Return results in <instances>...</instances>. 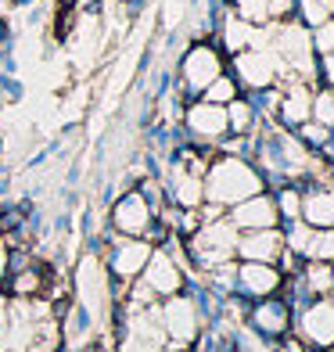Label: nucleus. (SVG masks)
<instances>
[{
  "label": "nucleus",
  "instance_id": "obj_1",
  "mask_svg": "<svg viewBox=\"0 0 334 352\" xmlns=\"http://www.w3.org/2000/svg\"><path fill=\"white\" fill-rule=\"evenodd\" d=\"M201 187H205V195L212 198V205H237V201H245L252 195H259L263 180L248 162L230 155V158H219V162L209 169Z\"/></svg>",
  "mask_w": 334,
  "mask_h": 352
},
{
  "label": "nucleus",
  "instance_id": "obj_2",
  "mask_svg": "<svg viewBox=\"0 0 334 352\" xmlns=\"http://www.w3.org/2000/svg\"><path fill=\"white\" fill-rule=\"evenodd\" d=\"M194 255L201 263H209V266H219V263H227L230 255L237 252V230H234V223H209L198 237H194Z\"/></svg>",
  "mask_w": 334,
  "mask_h": 352
},
{
  "label": "nucleus",
  "instance_id": "obj_3",
  "mask_svg": "<svg viewBox=\"0 0 334 352\" xmlns=\"http://www.w3.org/2000/svg\"><path fill=\"white\" fill-rule=\"evenodd\" d=\"M274 54L284 58L288 65L302 69V72H313V36L306 33L302 25H280L277 36H274Z\"/></svg>",
  "mask_w": 334,
  "mask_h": 352
},
{
  "label": "nucleus",
  "instance_id": "obj_4",
  "mask_svg": "<svg viewBox=\"0 0 334 352\" xmlns=\"http://www.w3.org/2000/svg\"><path fill=\"white\" fill-rule=\"evenodd\" d=\"M277 69H280V58L274 51H266V47H256V51H252V47H248V51H237V76H241V83L256 87V90L274 83Z\"/></svg>",
  "mask_w": 334,
  "mask_h": 352
},
{
  "label": "nucleus",
  "instance_id": "obj_5",
  "mask_svg": "<svg viewBox=\"0 0 334 352\" xmlns=\"http://www.w3.org/2000/svg\"><path fill=\"white\" fill-rule=\"evenodd\" d=\"M277 219H280V209L266 195H252L245 201H237V209L230 212V223L245 230H269V227H277Z\"/></svg>",
  "mask_w": 334,
  "mask_h": 352
},
{
  "label": "nucleus",
  "instance_id": "obj_6",
  "mask_svg": "<svg viewBox=\"0 0 334 352\" xmlns=\"http://www.w3.org/2000/svg\"><path fill=\"white\" fill-rule=\"evenodd\" d=\"M216 76H223V58L212 51V47L198 43L194 51L183 58V83L190 90H205Z\"/></svg>",
  "mask_w": 334,
  "mask_h": 352
},
{
  "label": "nucleus",
  "instance_id": "obj_7",
  "mask_svg": "<svg viewBox=\"0 0 334 352\" xmlns=\"http://www.w3.org/2000/svg\"><path fill=\"white\" fill-rule=\"evenodd\" d=\"M187 130L201 137V140H219L223 133L230 130L227 126V108L223 104H209V101H198L194 108L187 111Z\"/></svg>",
  "mask_w": 334,
  "mask_h": 352
},
{
  "label": "nucleus",
  "instance_id": "obj_8",
  "mask_svg": "<svg viewBox=\"0 0 334 352\" xmlns=\"http://www.w3.org/2000/svg\"><path fill=\"white\" fill-rule=\"evenodd\" d=\"M111 219H115V227H119L122 234H144L148 223H151V209H148L144 195H126V198L115 205Z\"/></svg>",
  "mask_w": 334,
  "mask_h": 352
},
{
  "label": "nucleus",
  "instance_id": "obj_9",
  "mask_svg": "<svg viewBox=\"0 0 334 352\" xmlns=\"http://www.w3.org/2000/svg\"><path fill=\"white\" fill-rule=\"evenodd\" d=\"M280 245H284L280 234L269 227V230H252L248 237H241V241H237V252H241L248 263H269V259H277Z\"/></svg>",
  "mask_w": 334,
  "mask_h": 352
},
{
  "label": "nucleus",
  "instance_id": "obj_10",
  "mask_svg": "<svg viewBox=\"0 0 334 352\" xmlns=\"http://www.w3.org/2000/svg\"><path fill=\"white\" fill-rule=\"evenodd\" d=\"M166 327L169 334L177 342H190L194 338V331H198V316H194V302L190 298H172L169 306H166Z\"/></svg>",
  "mask_w": 334,
  "mask_h": 352
},
{
  "label": "nucleus",
  "instance_id": "obj_11",
  "mask_svg": "<svg viewBox=\"0 0 334 352\" xmlns=\"http://www.w3.org/2000/svg\"><path fill=\"white\" fill-rule=\"evenodd\" d=\"M144 266H148V270H144L148 292H155V295H172V292H180V270L172 266L169 255H151Z\"/></svg>",
  "mask_w": 334,
  "mask_h": 352
},
{
  "label": "nucleus",
  "instance_id": "obj_12",
  "mask_svg": "<svg viewBox=\"0 0 334 352\" xmlns=\"http://www.w3.org/2000/svg\"><path fill=\"white\" fill-rule=\"evenodd\" d=\"M79 292H83V302H87L90 313H101L104 309L108 287H104V274H101L98 259H87L83 266H79Z\"/></svg>",
  "mask_w": 334,
  "mask_h": 352
},
{
  "label": "nucleus",
  "instance_id": "obj_13",
  "mask_svg": "<svg viewBox=\"0 0 334 352\" xmlns=\"http://www.w3.org/2000/svg\"><path fill=\"white\" fill-rule=\"evenodd\" d=\"M263 36L252 22L245 19H234V14H227V22H223V43H227V51H248V47H263Z\"/></svg>",
  "mask_w": 334,
  "mask_h": 352
},
{
  "label": "nucleus",
  "instance_id": "obj_14",
  "mask_svg": "<svg viewBox=\"0 0 334 352\" xmlns=\"http://www.w3.org/2000/svg\"><path fill=\"white\" fill-rule=\"evenodd\" d=\"M187 162H190V169H180V166H177V180H172V187H177L180 205L194 209V205L205 198V187H201V162H198V158H187Z\"/></svg>",
  "mask_w": 334,
  "mask_h": 352
},
{
  "label": "nucleus",
  "instance_id": "obj_15",
  "mask_svg": "<svg viewBox=\"0 0 334 352\" xmlns=\"http://www.w3.org/2000/svg\"><path fill=\"white\" fill-rule=\"evenodd\" d=\"M302 327H306V334L316 345H331L334 342V306H331V302L313 306L306 313V320H302Z\"/></svg>",
  "mask_w": 334,
  "mask_h": 352
},
{
  "label": "nucleus",
  "instance_id": "obj_16",
  "mask_svg": "<svg viewBox=\"0 0 334 352\" xmlns=\"http://www.w3.org/2000/svg\"><path fill=\"white\" fill-rule=\"evenodd\" d=\"M151 259V245L148 241H122L115 252V274L119 277H133L144 270V263Z\"/></svg>",
  "mask_w": 334,
  "mask_h": 352
},
{
  "label": "nucleus",
  "instance_id": "obj_17",
  "mask_svg": "<svg viewBox=\"0 0 334 352\" xmlns=\"http://www.w3.org/2000/svg\"><path fill=\"white\" fill-rule=\"evenodd\" d=\"M298 216H306L309 227H334V195L331 190H316V195H309L306 201H302V212Z\"/></svg>",
  "mask_w": 334,
  "mask_h": 352
},
{
  "label": "nucleus",
  "instance_id": "obj_18",
  "mask_svg": "<svg viewBox=\"0 0 334 352\" xmlns=\"http://www.w3.org/2000/svg\"><path fill=\"white\" fill-rule=\"evenodd\" d=\"M241 284L252 295H269L280 284V277L269 263H248V266H241Z\"/></svg>",
  "mask_w": 334,
  "mask_h": 352
},
{
  "label": "nucleus",
  "instance_id": "obj_19",
  "mask_svg": "<svg viewBox=\"0 0 334 352\" xmlns=\"http://www.w3.org/2000/svg\"><path fill=\"white\" fill-rule=\"evenodd\" d=\"M280 116H284V122H291V126L309 122V116H313V94L302 90V87L288 90V94H284V101H280Z\"/></svg>",
  "mask_w": 334,
  "mask_h": 352
},
{
  "label": "nucleus",
  "instance_id": "obj_20",
  "mask_svg": "<svg viewBox=\"0 0 334 352\" xmlns=\"http://www.w3.org/2000/svg\"><path fill=\"white\" fill-rule=\"evenodd\" d=\"M158 345H162V334L151 327L148 316H140L130 324V338H126L122 352H158Z\"/></svg>",
  "mask_w": 334,
  "mask_h": 352
},
{
  "label": "nucleus",
  "instance_id": "obj_21",
  "mask_svg": "<svg viewBox=\"0 0 334 352\" xmlns=\"http://www.w3.org/2000/svg\"><path fill=\"white\" fill-rule=\"evenodd\" d=\"M227 126L234 133H248L252 126H256V108H252L245 98H234V101H227Z\"/></svg>",
  "mask_w": 334,
  "mask_h": 352
},
{
  "label": "nucleus",
  "instance_id": "obj_22",
  "mask_svg": "<svg viewBox=\"0 0 334 352\" xmlns=\"http://www.w3.org/2000/svg\"><path fill=\"white\" fill-rule=\"evenodd\" d=\"M256 324L266 334H280L284 327H288V309H284L280 302H266V306L256 309Z\"/></svg>",
  "mask_w": 334,
  "mask_h": 352
},
{
  "label": "nucleus",
  "instance_id": "obj_23",
  "mask_svg": "<svg viewBox=\"0 0 334 352\" xmlns=\"http://www.w3.org/2000/svg\"><path fill=\"white\" fill-rule=\"evenodd\" d=\"M234 98H237V83L227 79V76H216L212 83L205 87V101H209V104H227Z\"/></svg>",
  "mask_w": 334,
  "mask_h": 352
},
{
  "label": "nucleus",
  "instance_id": "obj_24",
  "mask_svg": "<svg viewBox=\"0 0 334 352\" xmlns=\"http://www.w3.org/2000/svg\"><path fill=\"white\" fill-rule=\"evenodd\" d=\"M234 8H237V19H245L252 25L269 19V0H234Z\"/></svg>",
  "mask_w": 334,
  "mask_h": 352
},
{
  "label": "nucleus",
  "instance_id": "obj_25",
  "mask_svg": "<svg viewBox=\"0 0 334 352\" xmlns=\"http://www.w3.org/2000/svg\"><path fill=\"white\" fill-rule=\"evenodd\" d=\"M313 259H334V227H324L309 237V248H306Z\"/></svg>",
  "mask_w": 334,
  "mask_h": 352
},
{
  "label": "nucleus",
  "instance_id": "obj_26",
  "mask_svg": "<svg viewBox=\"0 0 334 352\" xmlns=\"http://www.w3.org/2000/svg\"><path fill=\"white\" fill-rule=\"evenodd\" d=\"M313 116H316V122L334 126V90H320V94H313Z\"/></svg>",
  "mask_w": 334,
  "mask_h": 352
},
{
  "label": "nucleus",
  "instance_id": "obj_27",
  "mask_svg": "<svg viewBox=\"0 0 334 352\" xmlns=\"http://www.w3.org/2000/svg\"><path fill=\"white\" fill-rule=\"evenodd\" d=\"M313 51H320V54H334V25H331V22L316 25V36H313Z\"/></svg>",
  "mask_w": 334,
  "mask_h": 352
},
{
  "label": "nucleus",
  "instance_id": "obj_28",
  "mask_svg": "<svg viewBox=\"0 0 334 352\" xmlns=\"http://www.w3.org/2000/svg\"><path fill=\"white\" fill-rule=\"evenodd\" d=\"M298 133H302V140H309V144H327L331 126H324V122H302Z\"/></svg>",
  "mask_w": 334,
  "mask_h": 352
},
{
  "label": "nucleus",
  "instance_id": "obj_29",
  "mask_svg": "<svg viewBox=\"0 0 334 352\" xmlns=\"http://www.w3.org/2000/svg\"><path fill=\"white\" fill-rule=\"evenodd\" d=\"M309 280H313V287H316V292H327V287H331V280H334V274H331L327 266H313V270H309Z\"/></svg>",
  "mask_w": 334,
  "mask_h": 352
},
{
  "label": "nucleus",
  "instance_id": "obj_30",
  "mask_svg": "<svg viewBox=\"0 0 334 352\" xmlns=\"http://www.w3.org/2000/svg\"><path fill=\"white\" fill-rule=\"evenodd\" d=\"M280 212L284 216H298L302 212V198L295 195V190H284V195H280Z\"/></svg>",
  "mask_w": 334,
  "mask_h": 352
},
{
  "label": "nucleus",
  "instance_id": "obj_31",
  "mask_svg": "<svg viewBox=\"0 0 334 352\" xmlns=\"http://www.w3.org/2000/svg\"><path fill=\"white\" fill-rule=\"evenodd\" d=\"M309 237H313V230L298 227V230L291 234V248H295V252H306V248H309Z\"/></svg>",
  "mask_w": 334,
  "mask_h": 352
},
{
  "label": "nucleus",
  "instance_id": "obj_32",
  "mask_svg": "<svg viewBox=\"0 0 334 352\" xmlns=\"http://www.w3.org/2000/svg\"><path fill=\"white\" fill-rule=\"evenodd\" d=\"M288 11H291V0H269V19H280Z\"/></svg>",
  "mask_w": 334,
  "mask_h": 352
},
{
  "label": "nucleus",
  "instance_id": "obj_33",
  "mask_svg": "<svg viewBox=\"0 0 334 352\" xmlns=\"http://www.w3.org/2000/svg\"><path fill=\"white\" fill-rule=\"evenodd\" d=\"M33 287H36V277H33V274H25V277H19L14 292H22V295H25V292H33Z\"/></svg>",
  "mask_w": 334,
  "mask_h": 352
},
{
  "label": "nucleus",
  "instance_id": "obj_34",
  "mask_svg": "<svg viewBox=\"0 0 334 352\" xmlns=\"http://www.w3.org/2000/svg\"><path fill=\"white\" fill-rule=\"evenodd\" d=\"M0 338H8V302L0 298Z\"/></svg>",
  "mask_w": 334,
  "mask_h": 352
},
{
  "label": "nucleus",
  "instance_id": "obj_35",
  "mask_svg": "<svg viewBox=\"0 0 334 352\" xmlns=\"http://www.w3.org/2000/svg\"><path fill=\"white\" fill-rule=\"evenodd\" d=\"M0 274H4V255H0Z\"/></svg>",
  "mask_w": 334,
  "mask_h": 352
},
{
  "label": "nucleus",
  "instance_id": "obj_36",
  "mask_svg": "<svg viewBox=\"0 0 334 352\" xmlns=\"http://www.w3.org/2000/svg\"><path fill=\"white\" fill-rule=\"evenodd\" d=\"M0 51H4V36H0Z\"/></svg>",
  "mask_w": 334,
  "mask_h": 352
}]
</instances>
